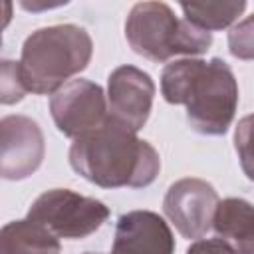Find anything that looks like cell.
<instances>
[{
    "label": "cell",
    "instance_id": "obj_1",
    "mask_svg": "<svg viewBox=\"0 0 254 254\" xmlns=\"http://www.w3.org/2000/svg\"><path fill=\"white\" fill-rule=\"evenodd\" d=\"M161 93L171 105L187 107V121L200 135H224L238 107V83L220 60L185 58L161 71Z\"/></svg>",
    "mask_w": 254,
    "mask_h": 254
},
{
    "label": "cell",
    "instance_id": "obj_2",
    "mask_svg": "<svg viewBox=\"0 0 254 254\" xmlns=\"http://www.w3.org/2000/svg\"><path fill=\"white\" fill-rule=\"evenodd\" d=\"M69 165L101 189H145L157 179L161 157L149 141L107 119L97 131L73 139Z\"/></svg>",
    "mask_w": 254,
    "mask_h": 254
},
{
    "label": "cell",
    "instance_id": "obj_3",
    "mask_svg": "<svg viewBox=\"0 0 254 254\" xmlns=\"http://www.w3.org/2000/svg\"><path fill=\"white\" fill-rule=\"evenodd\" d=\"M93 56L91 36L75 24H56L32 32L18 62L26 91L50 95L64 87L69 77L83 71Z\"/></svg>",
    "mask_w": 254,
    "mask_h": 254
},
{
    "label": "cell",
    "instance_id": "obj_4",
    "mask_svg": "<svg viewBox=\"0 0 254 254\" xmlns=\"http://www.w3.org/2000/svg\"><path fill=\"white\" fill-rule=\"evenodd\" d=\"M125 38L135 54L157 64L175 56H200L212 46L208 32L175 16L165 2L135 4L125 20Z\"/></svg>",
    "mask_w": 254,
    "mask_h": 254
},
{
    "label": "cell",
    "instance_id": "obj_5",
    "mask_svg": "<svg viewBox=\"0 0 254 254\" xmlns=\"http://www.w3.org/2000/svg\"><path fill=\"white\" fill-rule=\"evenodd\" d=\"M26 218L38 222L56 238L81 240L103 226L109 208L101 200L71 189H52L32 202Z\"/></svg>",
    "mask_w": 254,
    "mask_h": 254
},
{
    "label": "cell",
    "instance_id": "obj_6",
    "mask_svg": "<svg viewBox=\"0 0 254 254\" xmlns=\"http://www.w3.org/2000/svg\"><path fill=\"white\" fill-rule=\"evenodd\" d=\"M50 113L58 131L69 139L83 137L107 123L103 89L89 79H69L50 99Z\"/></svg>",
    "mask_w": 254,
    "mask_h": 254
},
{
    "label": "cell",
    "instance_id": "obj_7",
    "mask_svg": "<svg viewBox=\"0 0 254 254\" xmlns=\"http://www.w3.org/2000/svg\"><path fill=\"white\" fill-rule=\"evenodd\" d=\"M155 97L151 75L135 65H119L107 79V117L115 125L137 133L145 127Z\"/></svg>",
    "mask_w": 254,
    "mask_h": 254
},
{
    "label": "cell",
    "instance_id": "obj_8",
    "mask_svg": "<svg viewBox=\"0 0 254 254\" xmlns=\"http://www.w3.org/2000/svg\"><path fill=\"white\" fill-rule=\"evenodd\" d=\"M216 204L218 194L214 187L194 177L173 183L163 198L165 216L175 224L179 234L189 240H200L206 236Z\"/></svg>",
    "mask_w": 254,
    "mask_h": 254
},
{
    "label": "cell",
    "instance_id": "obj_9",
    "mask_svg": "<svg viewBox=\"0 0 254 254\" xmlns=\"http://www.w3.org/2000/svg\"><path fill=\"white\" fill-rule=\"evenodd\" d=\"M44 155V133L34 119L26 115L0 119V179H28L40 169Z\"/></svg>",
    "mask_w": 254,
    "mask_h": 254
},
{
    "label": "cell",
    "instance_id": "obj_10",
    "mask_svg": "<svg viewBox=\"0 0 254 254\" xmlns=\"http://www.w3.org/2000/svg\"><path fill=\"white\" fill-rule=\"evenodd\" d=\"M111 254H175V236L157 212L131 210L117 218Z\"/></svg>",
    "mask_w": 254,
    "mask_h": 254
},
{
    "label": "cell",
    "instance_id": "obj_11",
    "mask_svg": "<svg viewBox=\"0 0 254 254\" xmlns=\"http://www.w3.org/2000/svg\"><path fill=\"white\" fill-rule=\"evenodd\" d=\"M210 228H214L218 238L236 250V254H254V216L248 200H218Z\"/></svg>",
    "mask_w": 254,
    "mask_h": 254
},
{
    "label": "cell",
    "instance_id": "obj_12",
    "mask_svg": "<svg viewBox=\"0 0 254 254\" xmlns=\"http://www.w3.org/2000/svg\"><path fill=\"white\" fill-rule=\"evenodd\" d=\"M60 240L40 226L24 218L12 220L0 228V254H60Z\"/></svg>",
    "mask_w": 254,
    "mask_h": 254
},
{
    "label": "cell",
    "instance_id": "obj_13",
    "mask_svg": "<svg viewBox=\"0 0 254 254\" xmlns=\"http://www.w3.org/2000/svg\"><path fill=\"white\" fill-rule=\"evenodd\" d=\"M181 10L185 12L187 22L210 34L214 30H224L238 20L246 10V2H190L181 4Z\"/></svg>",
    "mask_w": 254,
    "mask_h": 254
},
{
    "label": "cell",
    "instance_id": "obj_14",
    "mask_svg": "<svg viewBox=\"0 0 254 254\" xmlns=\"http://www.w3.org/2000/svg\"><path fill=\"white\" fill-rule=\"evenodd\" d=\"M26 87L20 79V67L14 60H0V105H14L24 99Z\"/></svg>",
    "mask_w": 254,
    "mask_h": 254
},
{
    "label": "cell",
    "instance_id": "obj_15",
    "mask_svg": "<svg viewBox=\"0 0 254 254\" xmlns=\"http://www.w3.org/2000/svg\"><path fill=\"white\" fill-rule=\"evenodd\" d=\"M252 20L246 18L240 26H234L230 30L228 36V44H230V54L234 58H242V60H250L252 58V32H250Z\"/></svg>",
    "mask_w": 254,
    "mask_h": 254
},
{
    "label": "cell",
    "instance_id": "obj_16",
    "mask_svg": "<svg viewBox=\"0 0 254 254\" xmlns=\"http://www.w3.org/2000/svg\"><path fill=\"white\" fill-rule=\"evenodd\" d=\"M187 254H236V250H232L220 238H206V240L200 238L189 246Z\"/></svg>",
    "mask_w": 254,
    "mask_h": 254
},
{
    "label": "cell",
    "instance_id": "obj_17",
    "mask_svg": "<svg viewBox=\"0 0 254 254\" xmlns=\"http://www.w3.org/2000/svg\"><path fill=\"white\" fill-rule=\"evenodd\" d=\"M14 14V4L12 2H0V48H2V32L10 24Z\"/></svg>",
    "mask_w": 254,
    "mask_h": 254
},
{
    "label": "cell",
    "instance_id": "obj_18",
    "mask_svg": "<svg viewBox=\"0 0 254 254\" xmlns=\"http://www.w3.org/2000/svg\"><path fill=\"white\" fill-rule=\"evenodd\" d=\"M85 254H99V252H85Z\"/></svg>",
    "mask_w": 254,
    "mask_h": 254
}]
</instances>
